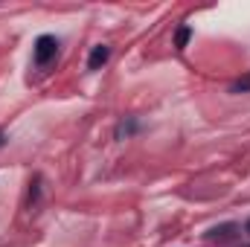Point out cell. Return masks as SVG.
Listing matches in <instances>:
<instances>
[{
    "label": "cell",
    "mask_w": 250,
    "mask_h": 247,
    "mask_svg": "<svg viewBox=\"0 0 250 247\" xmlns=\"http://www.w3.org/2000/svg\"><path fill=\"white\" fill-rule=\"evenodd\" d=\"M56 47H59V44H56V38H53V35H41V38L35 41V62L47 64L53 56H56Z\"/></svg>",
    "instance_id": "6da1fadb"
},
{
    "label": "cell",
    "mask_w": 250,
    "mask_h": 247,
    "mask_svg": "<svg viewBox=\"0 0 250 247\" xmlns=\"http://www.w3.org/2000/svg\"><path fill=\"white\" fill-rule=\"evenodd\" d=\"M108 56H111L108 47H93V53H90V59H87V70H99L102 64L108 62Z\"/></svg>",
    "instance_id": "7a4b0ae2"
},
{
    "label": "cell",
    "mask_w": 250,
    "mask_h": 247,
    "mask_svg": "<svg viewBox=\"0 0 250 247\" xmlns=\"http://www.w3.org/2000/svg\"><path fill=\"white\" fill-rule=\"evenodd\" d=\"M189 38H192V29H189V26H181V29L175 32V47L184 50V47L189 44Z\"/></svg>",
    "instance_id": "3957f363"
},
{
    "label": "cell",
    "mask_w": 250,
    "mask_h": 247,
    "mask_svg": "<svg viewBox=\"0 0 250 247\" xmlns=\"http://www.w3.org/2000/svg\"><path fill=\"white\" fill-rule=\"evenodd\" d=\"M245 90H250V76H248V79H242V82H236V84H233V93H245Z\"/></svg>",
    "instance_id": "277c9868"
},
{
    "label": "cell",
    "mask_w": 250,
    "mask_h": 247,
    "mask_svg": "<svg viewBox=\"0 0 250 247\" xmlns=\"http://www.w3.org/2000/svg\"><path fill=\"white\" fill-rule=\"evenodd\" d=\"M230 230H233L230 224H227V227H215V230H212L209 236H230Z\"/></svg>",
    "instance_id": "5b68a950"
},
{
    "label": "cell",
    "mask_w": 250,
    "mask_h": 247,
    "mask_svg": "<svg viewBox=\"0 0 250 247\" xmlns=\"http://www.w3.org/2000/svg\"><path fill=\"white\" fill-rule=\"evenodd\" d=\"M245 230H248V233H250V221H248V227H245Z\"/></svg>",
    "instance_id": "8992f818"
},
{
    "label": "cell",
    "mask_w": 250,
    "mask_h": 247,
    "mask_svg": "<svg viewBox=\"0 0 250 247\" xmlns=\"http://www.w3.org/2000/svg\"><path fill=\"white\" fill-rule=\"evenodd\" d=\"M0 143H3V140H0Z\"/></svg>",
    "instance_id": "52a82bcc"
}]
</instances>
